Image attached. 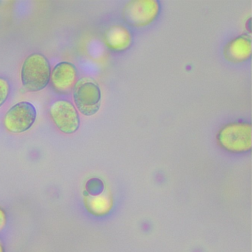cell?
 <instances>
[{"instance_id":"8fae6325","label":"cell","mask_w":252,"mask_h":252,"mask_svg":"<svg viewBox=\"0 0 252 252\" xmlns=\"http://www.w3.org/2000/svg\"><path fill=\"white\" fill-rule=\"evenodd\" d=\"M86 188L90 194L95 195L99 194L102 190V183L97 178H93L87 183Z\"/></svg>"},{"instance_id":"6da1fadb","label":"cell","mask_w":252,"mask_h":252,"mask_svg":"<svg viewBox=\"0 0 252 252\" xmlns=\"http://www.w3.org/2000/svg\"><path fill=\"white\" fill-rule=\"evenodd\" d=\"M51 67L49 61L43 54H31L23 63L21 80L29 92H38L46 88L51 80Z\"/></svg>"},{"instance_id":"9c48e42d","label":"cell","mask_w":252,"mask_h":252,"mask_svg":"<svg viewBox=\"0 0 252 252\" xmlns=\"http://www.w3.org/2000/svg\"><path fill=\"white\" fill-rule=\"evenodd\" d=\"M105 44L115 51H124L132 45V37L130 32L122 26H114L107 31L104 36Z\"/></svg>"},{"instance_id":"7a4b0ae2","label":"cell","mask_w":252,"mask_h":252,"mask_svg":"<svg viewBox=\"0 0 252 252\" xmlns=\"http://www.w3.org/2000/svg\"><path fill=\"white\" fill-rule=\"evenodd\" d=\"M220 145L227 151L243 153L252 149V125L246 122H232L221 128L217 136Z\"/></svg>"},{"instance_id":"30bf717a","label":"cell","mask_w":252,"mask_h":252,"mask_svg":"<svg viewBox=\"0 0 252 252\" xmlns=\"http://www.w3.org/2000/svg\"><path fill=\"white\" fill-rule=\"evenodd\" d=\"M11 93V85L8 79L0 77V107L7 101Z\"/></svg>"},{"instance_id":"ba28073f","label":"cell","mask_w":252,"mask_h":252,"mask_svg":"<svg viewBox=\"0 0 252 252\" xmlns=\"http://www.w3.org/2000/svg\"><path fill=\"white\" fill-rule=\"evenodd\" d=\"M252 38L243 34L230 41L223 50V55L227 61L241 63L250 59L252 56Z\"/></svg>"},{"instance_id":"3957f363","label":"cell","mask_w":252,"mask_h":252,"mask_svg":"<svg viewBox=\"0 0 252 252\" xmlns=\"http://www.w3.org/2000/svg\"><path fill=\"white\" fill-rule=\"evenodd\" d=\"M73 97L78 110L84 116H94L101 107V90L98 83L91 78L83 77L76 82Z\"/></svg>"},{"instance_id":"4fadbf2b","label":"cell","mask_w":252,"mask_h":252,"mask_svg":"<svg viewBox=\"0 0 252 252\" xmlns=\"http://www.w3.org/2000/svg\"><path fill=\"white\" fill-rule=\"evenodd\" d=\"M0 252H5V248H4L3 244H2L1 240H0Z\"/></svg>"},{"instance_id":"7c38bea8","label":"cell","mask_w":252,"mask_h":252,"mask_svg":"<svg viewBox=\"0 0 252 252\" xmlns=\"http://www.w3.org/2000/svg\"><path fill=\"white\" fill-rule=\"evenodd\" d=\"M7 223V215L5 211L0 207V231L5 228Z\"/></svg>"},{"instance_id":"277c9868","label":"cell","mask_w":252,"mask_h":252,"mask_svg":"<svg viewBox=\"0 0 252 252\" xmlns=\"http://www.w3.org/2000/svg\"><path fill=\"white\" fill-rule=\"evenodd\" d=\"M159 12L160 5L156 0H133L125 5L122 16L130 26L143 28L151 24Z\"/></svg>"},{"instance_id":"5b68a950","label":"cell","mask_w":252,"mask_h":252,"mask_svg":"<svg viewBox=\"0 0 252 252\" xmlns=\"http://www.w3.org/2000/svg\"><path fill=\"white\" fill-rule=\"evenodd\" d=\"M36 108L32 103L22 101L13 106L7 112L4 125L7 130L12 133H23L30 129L36 122Z\"/></svg>"},{"instance_id":"8992f818","label":"cell","mask_w":252,"mask_h":252,"mask_svg":"<svg viewBox=\"0 0 252 252\" xmlns=\"http://www.w3.org/2000/svg\"><path fill=\"white\" fill-rule=\"evenodd\" d=\"M50 115L57 127L64 134L75 133L80 126L77 110L67 100L55 101L50 107Z\"/></svg>"},{"instance_id":"52a82bcc","label":"cell","mask_w":252,"mask_h":252,"mask_svg":"<svg viewBox=\"0 0 252 252\" xmlns=\"http://www.w3.org/2000/svg\"><path fill=\"white\" fill-rule=\"evenodd\" d=\"M77 74L74 64L67 62L59 63L51 71L53 87L60 94H69L76 85Z\"/></svg>"}]
</instances>
